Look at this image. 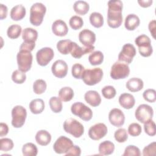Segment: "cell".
Returning a JSON list of instances; mask_svg holds the SVG:
<instances>
[{
    "instance_id": "obj_11",
    "label": "cell",
    "mask_w": 156,
    "mask_h": 156,
    "mask_svg": "<svg viewBox=\"0 0 156 156\" xmlns=\"http://www.w3.org/2000/svg\"><path fill=\"white\" fill-rule=\"evenodd\" d=\"M136 55V49L130 43L123 45L121 51L118 54V61L124 62L127 65L130 64Z\"/></svg>"
},
{
    "instance_id": "obj_24",
    "label": "cell",
    "mask_w": 156,
    "mask_h": 156,
    "mask_svg": "<svg viewBox=\"0 0 156 156\" xmlns=\"http://www.w3.org/2000/svg\"><path fill=\"white\" fill-rule=\"evenodd\" d=\"M144 86L143 81L138 77H132L126 82V88L131 92H137L140 91Z\"/></svg>"
},
{
    "instance_id": "obj_9",
    "label": "cell",
    "mask_w": 156,
    "mask_h": 156,
    "mask_svg": "<svg viewBox=\"0 0 156 156\" xmlns=\"http://www.w3.org/2000/svg\"><path fill=\"white\" fill-rule=\"evenodd\" d=\"M27 117L26 109L21 105H16L12 110V125L15 128L21 127Z\"/></svg>"
},
{
    "instance_id": "obj_1",
    "label": "cell",
    "mask_w": 156,
    "mask_h": 156,
    "mask_svg": "<svg viewBox=\"0 0 156 156\" xmlns=\"http://www.w3.org/2000/svg\"><path fill=\"white\" fill-rule=\"evenodd\" d=\"M107 23L111 28L119 27L122 22V2L120 0H110L108 2Z\"/></svg>"
},
{
    "instance_id": "obj_32",
    "label": "cell",
    "mask_w": 156,
    "mask_h": 156,
    "mask_svg": "<svg viewBox=\"0 0 156 156\" xmlns=\"http://www.w3.org/2000/svg\"><path fill=\"white\" fill-rule=\"evenodd\" d=\"M104 60V54L100 51H96L91 52L88 57V61L93 66L101 65Z\"/></svg>"
},
{
    "instance_id": "obj_45",
    "label": "cell",
    "mask_w": 156,
    "mask_h": 156,
    "mask_svg": "<svg viewBox=\"0 0 156 156\" xmlns=\"http://www.w3.org/2000/svg\"><path fill=\"white\" fill-rule=\"evenodd\" d=\"M1 143V151L7 152L12 150L13 147V141L8 138H1L0 140Z\"/></svg>"
},
{
    "instance_id": "obj_26",
    "label": "cell",
    "mask_w": 156,
    "mask_h": 156,
    "mask_svg": "<svg viewBox=\"0 0 156 156\" xmlns=\"http://www.w3.org/2000/svg\"><path fill=\"white\" fill-rule=\"evenodd\" d=\"M115 150V144L110 141L105 140L99 145L98 151L100 155H108L112 154Z\"/></svg>"
},
{
    "instance_id": "obj_36",
    "label": "cell",
    "mask_w": 156,
    "mask_h": 156,
    "mask_svg": "<svg viewBox=\"0 0 156 156\" xmlns=\"http://www.w3.org/2000/svg\"><path fill=\"white\" fill-rule=\"evenodd\" d=\"M22 31V28L20 25L12 24L10 26L7 30V34L9 38L16 39L20 37Z\"/></svg>"
},
{
    "instance_id": "obj_13",
    "label": "cell",
    "mask_w": 156,
    "mask_h": 156,
    "mask_svg": "<svg viewBox=\"0 0 156 156\" xmlns=\"http://www.w3.org/2000/svg\"><path fill=\"white\" fill-rule=\"evenodd\" d=\"M73 145V143L71 139L65 136H60L55 141L53 145V149L57 154H66Z\"/></svg>"
},
{
    "instance_id": "obj_20",
    "label": "cell",
    "mask_w": 156,
    "mask_h": 156,
    "mask_svg": "<svg viewBox=\"0 0 156 156\" xmlns=\"http://www.w3.org/2000/svg\"><path fill=\"white\" fill-rule=\"evenodd\" d=\"M85 101L92 107H97L101 102V98L98 91L94 90H89L84 95Z\"/></svg>"
},
{
    "instance_id": "obj_6",
    "label": "cell",
    "mask_w": 156,
    "mask_h": 156,
    "mask_svg": "<svg viewBox=\"0 0 156 156\" xmlns=\"http://www.w3.org/2000/svg\"><path fill=\"white\" fill-rule=\"evenodd\" d=\"M130 74V68L127 64L117 61L112 66L110 70V77L114 80L125 79Z\"/></svg>"
},
{
    "instance_id": "obj_49",
    "label": "cell",
    "mask_w": 156,
    "mask_h": 156,
    "mask_svg": "<svg viewBox=\"0 0 156 156\" xmlns=\"http://www.w3.org/2000/svg\"><path fill=\"white\" fill-rule=\"evenodd\" d=\"M35 46V42L23 41L20 47V51L24 50V51H27L31 52L32 51H33Z\"/></svg>"
},
{
    "instance_id": "obj_21",
    "label": "cell",
    "mask_w": 156,
    "mask_h": 156,
    "mask_svg": "<svg viewBox=\"0 0 156 156\" xmlns=\"http://www.w3.org/2000/svg\"><path fill=\"white\" fill-rule=\"evenodd\" d=\"M120 105L125 109L132 108L135 104V99L134 96L130 94L124 93L121 94L118 99Z\"/></svg>"
},
{
    "instance_id": "obj_51",
    "label": "cell",
    "mask_w": 156,
    "mask_h": 156,
    "mask_svg": "<svg viewBox=\"0 0 156 156\" xmlns=\"http://www.w3.org/2000/svg\"><path fill=\"white\" fill-rule=\"evenodd\" d=\"M148 28L149 30V32L152 34V37L155 39V29H156V21L155 20H153L151 21L148 25Z\"/></svg>"
},
{
    "instance_id": "obj_25",
    "label": "cell",
    "mask_w": 156,
    "mask_h": 156,
    "mask_svg": "<svg viewBox=\"0 0 156 156\" xmlns=\"http://www.w3.org/2000/svg\"><path fill=\"white\" fill-rule=\"evenodd\" d=\"M35 140L38 144L46 146L51 142V135L47 130H40L35 135Z\"/></svg>"
},
{
    "instance_id": "obj_42",
    "label": "cell",
    "mask_w": 156,
    "mask_h": 156,
    "mask_svg": "<svg viewBox=\"0 0 156 156\" xmlns=\"http://www.w3.org/2000/svg\"><path fill=\"white\" fill-rule=\"evenodd\" d=\"M85 70V68L83 65L80 63H75L73 65L71 69L72 76L77 79H80L82 77V74Z\"/></svg>"
},
{
    "instance_id": "obj_7",
    "label": "cell",
    "mask_w": 156,
    "mask_h": 156,
    "mask_svg": "<svg viewBox=\"0 0 156 156\" xmlns=\"http://www.w3.org/2000/svg\"><path fill=\"white\" fill-rule=\"evenodd\" d=\"M18 69L26 73L30 70L32 64L33 56L30 51H20L16 55Z\"/></svg>"
},
{
    "instance_id": "obj_27",
    "label": "cell",
    "mask_w": 156,
    "mask_h": 156,
    "mask_svg": "<svg viewBox=\"0 0 156 156\" xmlns=\"http://www.w3.org/2000/svg\"><path fill=\"white\" fill-rule=\"evenodd\" d=\"M38 38V32L31 27H27L22 31V38L24 41L35 42Z\"/></svg>"
},
{
    "instance_id": "obj_29",
    "label": "cell",
    "mask_w": 156,
    "mask_h": 156,
    "mask_svg": "<svg viewBox=\"0 0 156 156\" xmlns=\"http://www.w3.org/2000/svg\"><path fill=\"white\" fill-rule=\"evenodd\" d=\"M73 41L70 40H62L57 42V49L63 55H67L70 53Z\"/></svg>"
},
{
    "instance_id": "obj_44",
    "label": "cell",
    "mask_w": 156,
    "mask_h": 156,
    "mask_svg": "<svg viewBox=\"0 0 156 156\" xmlns=\"http://www.w3.org/2000/svg\"><path fill=\"white\" fill-rule=\"evenodd\" d=\"M127 131L129 135L132 136H137L141 133L142 129L138 123L133 122L129 126Z\"/></svg>"
},
{
    "instance_id": "obj_35",
    "label": "cell",
    "mask_w": 156,
    "mask_h": 156,
    "mask_svg": "<svg viewBox=\"0 0 156 156\" xmlns=\"http://www.w3.org/2000/svg\"><path fill=\"white\" fill-rule=\"evenodd\" d=\"M22 152L24 156H35L38 154V149L34 143H27L23 145Z\"/></svg>"
},
{
    "instance_id": "obj_50",
    "label": "cell",
    "mask_w": 156,
    "mask_h": 156,
    "mask_svg": "<svg viewBox=\"0 0 156 156\" xmlns=\"http://www.w3.org/2000/svg\"><path fill=\"white\" fill-rule=\"evenodd\" d=\"M81 154L80 148L76 145H73L69 151L65 154L66 155H76L79 156Z\"/></svg>"
},
{
    "instance_id": "obj_43",
    "label": "cell",
    "mask_w": 156,
    "mask_h": 156,
    "mask_svg": "<svg viewBox=\"0 0 156 156\" xmlns=\"http://www.w3.org/2000/svg\"><path fill=\"white\" fill-rule=\"evenodd\" d=\"M144 129L148 135L153 136L155 135L156 131H155V124L154 121L152 119H150L144 123Z\"/></svg>"
},
{
    "instance_id": "obj_54",
    "label": "cell",
    "mask_w": 156,
    "mask_h": 156,
    "mask_svg": "<svg viewBox=\"0 0 156 156\" xmlns=\"http://www.w3.org/2000/svg\"><path fill=\"white\" fill-rule=\"evenodd\" d=\"M152 0H138V3L142 7H150L152 4Z\"/></svg>"
},
{
    "instance_id": "obj_14",
    "label": "cell",
    "mask_w": 156,
    "mask_h": 156,
    "mask_svg": "<svg viewBox=\"0 0 156 156\" xmlns=\"http://www.w3.org/2000/svg\"><path fill=\"white\" fill-rule=\"evenodd\" d=\"M108 129L104 123H97L92 126L88 130V136L93 140H99L107 133Z\"/></svg>"
},
{
    "instance_id": "obj_46",
    "label": "cell",
    "mask_w": 156,
    "mask_h": 156,
    "mask_svg": "<svg viewBox=\"0 0 156 156\" xmlns=\"http://www.w3.org/2000/svg\"><path fill=\"white\" fill-rule=\"evenodd\" d=\"M140 155L141 152L138 147L134 145H129L125 148L122 156H140Z\"/></svg>"
},
{
    "instance_id": "obj_22",
    "label": "cell",
    "mask_w": 156,
    "mask_h": 156,
    "mask_svg": "<svg viewBox=\"0 0 156 156\" xmlns=\"http://www.w3.org/2000/svg\"><path fill=\"white\" fill-rule=\"evenodd\" d=\"M26 13V8L22 4L15 5L10 10V18L13 21H20L24 18Z\"/></svg>"
},
{
    "instance_id": "obj_47",
    "label": "cell",
    "mask_w": 156,
    "mask_h": 156,
    "mask_svg": "<svg viewBox=\"0 0 156 156\" xmlns=\"http://www.w3.org/2000/svg\"><path fill=\"white\" fill-rule=\"evenodd\" d=\"M143 97L145 101L149 102H154L156 100V91L154 89H147L143 92Z\"/></svg>"
},
{
    "instance_id": "obj_8",
    "label": "cell",
    "mask_w": 156,
    "mask_h": 156,
    "mask_svg": "<svg viewBox=\"0 0 156 156\" xmlns=\"http://www.w3.org/2000/svg\"><path fill=\"white\" fill-rule=\"evenodd\" d=\"M71 111L73 115L79 116L85 121H90L93 117L91 109L80 102L73 104L71 107Z\"/></svg>"
},
{
    "instance_id": "obj_30",
    "label": "cell",
    "mask_w": 156,
    "mask_h": 156,
    "mask_svg": "<svg viewBox=\"0 0 156 156\" xmlns=\"http://www.w3.org/2000/svg\"><path fill=\"white\" fill-rule=\"evenodd\" d=\"M90 5L88 2L85 1H77L73 5L74 12L80 15H85L89 10Z\"/></svg>"
},
{
    "instance_id": "obj_52",
    "label": "cell",
    "mask_w": 156,
    "mask_h": 156,
    "mask_svg": "<svg viewBox=\"0 0 156 156\" xmlns=\"http://www.w3.org/2000/svg\"><path fill=\"white\" fill-rule=\"evenodd\" d=\"M8 9L5 5L3 4H0V19L4 20L7 17Z\"/></svg>"
},
{
    "instance_id": "obj_16",
    "label": "cell",
    "mask_w": 156,
    "mask_h": 156,
    "mask_svg": "<svg viewBox=\"0 0 156 156\" xmlns=\"http://www.w3.org/2000/svg\"><path fill=\"white\" fill-rule=\"evenodd\" d=\"M67 63L63 60H56L52 65L51 71L54 76L58 78H63L68 73Z\"/></svg>"
},
{
    "instance_id": "obj_34",
    "label": "cell",
    "mask_w": 156,
    "mask_h": 156,
    "mask_svg": "<svg viewBox=\"0 0 156 156\" xmlns=\"http://www.w3.org/2000/svg\"><path fill=\"white\" fill-rule=\"evenodd\" d=\"M49 107L51 110L55 113H60L62 110L63 105L61 99L56 96H52L49 101Z\"/></svg>"
},
{
    "instance_id": "obj_38",
    "label": "cell",
    "mask_w": 156,
    "mask_h": 156,
    "mask_svg": "<svg viewBox=\"0 0 156 156\" xmlns=\"http://www.w3.org/2000/svg\"><path fill=\"white\" fill-rule=\"evenodd\" d=\"M69 24L73 29L78 30L83 26V21L81 17L77 15H74L69 19Z\"/></svg>"
},
{
    "instance_id": "obj_19",
    "label": "cell",
    "mask_w": 156,
    "mask_h": 156,
    "mask_svg": "<svg viewBox=\"0 0 156 156\" xmlns=\"http://www.w3.org/2000/svg\"><path fill=\"white\" fill-rule=\"evenodd\" d=\"M52 31L57 36L63 37L67 34L68 28L65 21L62 20H57L52 23Z\"/></svg>"
},
{
    "instance_id": "obj_40",
    "label": "cell",
    "mask_w": 156,
    "mask_h": 156,
    "mask_svg": "<svg viewBox=\"0 0 156 156\" xmlns=\"http://www.w3.org/2000/svg\"><path fill=\"white\" fill-rule=\"evenodd\" d=\"M102 96L107 99H113L116 94L115 88L112 85H107L104 87L101 90Z\"/></svg>"
},
{
    "instance_id": "obj_33",
    "label": "cell",
    "mask_w": 156,
    "mask_h": 156,
    "mask_svg": "<svg viewBox=\"0 0 156 156\" xmlns=\"http://www.w3.org/2000/svg\"><path fill=\"white\" fill-rule=\"evenodd\" d=\"M90 22L91 24L96 28H99L104 24V18L101 13L99 12H93L90 15Z\"/></svg>"
},
{
    "instance_id": "obj_3",
    "label": "cell",
    "mask_w": 156,
    "mask_h": 156,
    "mask_svg": "<svg viewBox=\"0 0 156 156\" xmlns=\"http://www.w3.org/2000/svg\"><path fill=\"white\" fill-rule=\"evenodd\" d=\"M103 71L100 68L85 69L81 79L87 85L92 86L100 82L103 77Z\"/></svg>"
},
{
    "instance_id": "obj_53",
    "label": "cell",
    "mask_w": 156,
    "mask_h": 156,
    "mask_svg": "<svg viewBox=\"0 0 156 156\" xmlns=\"http://www.w3.org/2000/svg\"><path fill=\"white\" fill-rule=\"evenodd\" d=\"M9 132V127L7 124L1 122L0 124V136L2 137L5 136Z\"/></svg>"
},
{
    "instance_id": "obj_23",
    "label": "cell",
    "mask_w": 156,
    "mask_h": 156,
    "mask_svg": "<svg viewBox=\"0 0 156 156\" xmlns=\"http://www.w3.org/2000/svg\"><path fill=\"white\" fill-rule=\"evenodd\" d=\"M140 23L139 17L133 13L129 14L125 19L124 26L128 30H134Z\"/></svg>"
},
{
    "instance_id": "obj_48",
    "label": "cell",
    "mask_w": 156,
    "mask_h": 156,
    "mask_svg": "<svg viewBox=\"0 0 156 156\" xmlns=\"http://www.w3.org/2000/svg\"><path fill=\"white\" fill-rule=\"evenodd\" d=\"M156 154V143L152 142L144 147L143 150V155L144 156L155 155Z\"/></svg>"
},
{
    "instance_id": "obj_17",
    "label": "cell",
    "mask_w": 156,
    "mask_h": 156,
    "mask_svg": "<svg viewBox=\"0 0 156 156\" xmlns=\"http://www.w3.org/2000/svg\"><path fill=\"white\" fill-rule=\"evenodd\" d=\"M79 40L84 46H91L96 41V34L93 31L85 29L79 32Z\"/></svg>"
},
{
    "instance_id": "obj_37",
    "label": "cell",
    "mask_w": 156,
    "mask_h": 156,
    "mask_svg": "<svg viewBox=\"0 0 156 156\" xmlns=\"http://www.w3.org/2000/svg\"><path fill=\"white\" fill-rule=\"evenodd\" d=\"M47 84L43 79H37L33 83V91L37 94H41L46 89Z\"/></svg>"
},
{
    "instance_id": "obj_2",
    "label": "cell",
    "mask_w": 156,
    "mask_h": 156,
    "mask_svg": "<svg viewBox=\"0 0 156 156\" xmlns=\"http://www.w3.org/2000/svg\"><path fill=\"white\" fill-rule=\"evenodd\" d=\"M46 12V7L43 3H34L30 9V23L35 26H40L43 22Z\"/></svg>"
},
{
    "instance_id": "obj_15",
    "label": "cell",
    "mask_w": 156,
    "mask_h": 156,
    "mask_svg": "<svg viewBox=\"0 0 156 156\" xmlns=\"http://www.w3.org/2000/svg\"><path fill=\"white\" fill-rule=\"evenodd\" d=\"M108 120L111 124L119 127L124 123L125 116L122 110L117 108H114L109 112Z\"/></svg>"
},
{
    "instance_id": "obj_10",
    "label": "cell",
    "mask_w": 156,
    "mask_h": 156,
    "mask_svg": "<svg viewBox=\"0 0 156 156\" xmlns=\"http://www.w3.org/2000/svg\"><path fill=\"white\" fill-rule=\"evenodd\" d=\"M154 115L153 108L149 105L143 104L140 105L135 110V118L141 123H145L152 119Z\"/></svg>"
},
{
    "instance_id": "obj_5",
    "label": "cell",
    "mask_w": 156,
    "mask_h": 156,
    "mask_svg": "<svg viewBox=\"0 0 156 156\" xmlns=\"http://www.w3.org/2000/svg\"><path fill=\"white\" fill-rule=\"evenodd\" d=\"M135 43L138 48L140 55L144 57H147L151 55L153 52L151 41L149 37L144 34L139 35L135 38Z\"/></svg>"
},
{
    "instance_id": "obj_18",
    "label": "cell",
    "mask_w": 156,
    "mask_h": 156,
    "mask_svg": "<svg viewBox=\"0 0 156 156\" xmlns=\"http://www.w3.org/2000/svg\"><path fill=\"white\" fill-rule=\"evenodd\" d=\"M94 49V46H83L80 47L76 42L72 43V46L70 54L72 57L75 58H80L82 55L91 52Z\"/></svg>"
},
{
    "instance_id": "obj_41",
    "label": "cell",
    "mask_w": 156,
    "mask_h": 156,
    "mask_svg": "<svg viewBox=\"0 0 156 156\" xmlns=\"http://www.w3.org/2000/svg\"><path fill=\"white\" fill-rule=\"evenodd\" d=\"M115 139L118 143H124L128 138L127 130L124 128H120L116 130L114 133Z\"/></svg>"
},
{
    "instance_id": "obj_12",
    "label": "cell",
    "mask_w": 156,
    "mask_h": 156,
    "mask_svg": "<svg viewBox=\"0 0 156 156\" xmlns=\"http://www.w3.org/2000/svg\"><path fill=\"white\" fill-rule=\"evenodd\" d=\"M54 52L49 47H44L38 50L36 54V59L38 64L41 66H46L53 58Z\"/></svg>"
},
{
    "instance_id": "obj_39",
    "label": "cell",
    "mask_w": 156,
    "mask_h": 156,
    "mask_svg": "<svg viewBox=\"0 0 156 156\" xmlns=\"http://www.w3.org/2000/svg\"><path fill=\"white\" fill-rule=\"evenodd\" d=\"M12 79L15 83L17 84H21L25 82L26 79V75L25 73L19 69H16L12 73Z\"/></svg>"
},
{
    "instance_id": "obj_31",
    "label": "cell",
    "mask_w": 156,
    "mask_h": 156,
    "mask_svg": "<svg viewBox=\"0 0 156 156\" xmlns=\"http://www.w3.org/2000/svg\"><path fill=\"white\" fill-rule=\"evenodd\" d=\"M74 97V91L69 87L62 88L58 91V98L63 102H68Z\"/></svg>"
},
{
    "instance_id": "obj_28",
    "label": "cell",
    "mask_w": 156,
    "mask_h": 156,
    "mask_svg": "<svg viewBox=\"0 0 156 156\" xmlns=\"http://www.w3.org/2000/svg\"><path fill=\"white\" fill-rule=\"evenodd\" d=\"M29 108L33 114H40L44 109V102L41 99H34L29 103Z\"/></svg>"
},
{
    "instance_id": "obj_4",
    "label": "cell",
    "mask_w": 156,
    "mask_h": 156,
    "mask_svg": "<svg viewBox=\"0 0 156 156\" xmlns=\"http://www.w3.org/2000/svg\"><path fill=\"white\" fill-rule=\"evenodd\" d=\"M63 129L75 138L80 137L84 133L83 126L74 118H68L63 123Z\"/></svg>"
}]
</instances>
